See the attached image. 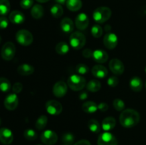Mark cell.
<instances>
[{
  "label": "cell",
  "mask_w": 146,
  "mask_h": 145,
  "mask_svg": "<svg viewBox=\"0 0 146 145\" xmlns=\"http://www.w3.org/2000/svg\"><path fill=\"white\" fill-rule=\"evenodd\" d=\"M119 121L121 125L124 127H133L139 122L140 115L135 109H126L120 115Z\"/></svg>",
  "instance_id": "obj_1"
},
{
  "label": "cell",
  "mask_w": 146,
  "mask_h": 145,
  "mask_svg": "<svg viewBox=\"0 0 146 145\" xmlns=\"http://www.w3.org/2000/svg\"><path fill=\"white\" fill-rule=\"evenodd\" d=\"M111 10L108 7H100L96 9L93 14V18L96 22L98 24H103L108 21L111 16Z\"/></svg>",
  "instance_id": "obj_2"
},
{
  "label": "cell",
  "mask_w": 146,
  "mask_h": 145,
  "mask_svg": "<svg viewBox=\"0 0 146 145\" xmlns=\"http://www.w3.org/2000/svg\"><path fill=\"white\" fill-rule=\"evenodd\" d=\"M67 83L72 90L79 91L86 85V81L80 75H72L68 78Z\"/></svg>",
  "instance_id": "obj_3"
},
{
  "label": "cell",
  "mask_w": 146,
  "mask_h": 145,
  "mask_svg": "<svg viewBox=\"0 0 146 145\" xmlns=\"http://www.w3.org/2000/svg\"><path fill=\"white\" fill-rule=\"evenodd\" d=\"M69 41L72 48L76 50H79L85 45L86 39L84 34L79 31H75L71 34Z\"/></svg>",
  "instance_id": "obj_4"
},
{
  "label": "cell",
  "mask_w": 146,
  "mask_h": 145,
  "mask_svg": "<svg viewBox=\"0 0 146 145\" xmlns=\"http://www.w3.org/2000/svg\"><path fill=\"white\" fill-rule=\"evenodd\" d=\"M16 40L21 45L27 46L32 44L34 37L30 31L25 29H21L16 34Z\"/></svg>",
  "instance_id": "obj_5"
},
{
  "label": "cell",
  "mask_w": 146,
  "mask_h": 145,
  "mask_svg": "<svg viewBox=\"0 0 146 145\" xmlns=\"http://www.w3.org/2000/svg\"><path fill=\"white\" fill-rule=\"evenodd\" d=\"M16 47L12 42H7L1 48V57L5 61H11L15 55Z\"/></svg>",
  "instance_id": "obj_6"
},
{
  "label": "cell",
  "mask_w": 146,
  "mask_h": 145,
  "mask_svg": "<svg viewBox=\"0 0 146 145\" xmlns=\"http://www.w3.org/2000/svg\"><path fill=\"white\" fill-rule=\"evenodd\" d=\"M47 112L51 115H58L62 112V105L58 101L51 100L47 101L45 105Z\"/></svg>",
  "instance_id": "obj_7"
},
{
  "label": "cell",
  "mask_w": 146,
  "mask_h": 145,
  "mask_svg": "<svg viewBox=\"0 0 146 145\" xmlns=\"http://www.w3.org/2000/svg\"><path fill=\"white\" fill-rule=\"evenodd\" d=\"M98 145H118V140L110 132H104L98 136Z\"/></svg>",
  "instance_id": "obj_8"
},
{
  "label": "cell",
  "mask_w": 146,
  "mask_h": 145,
  "mask_svg": "<svg viewBox=\"0 0 146 145\" xmlns=\"http://www.w3.org/2000/svg\"><path fill=\"white\" fill-rule=\"evenodd\" d=\"M41 140L46 145H54L58 140V136L56 133L52 130H46L41 134Z\"/></svg>",
  "instance_id": "obj_9"
},
{
  "label": "cell",
  "mask_w": 146,
  "mask_h": 145,
  "mask_svg": "<svg viewBox=\"0 0 146 145\" xmlns=\"http://www.w3.org/2000/svg\"><path fill=\"white\" fill-rule=\"evenodd\" d=\"M118 43V37L115 34L111 32L107 33L104 38V44L106 48L112 50L117 46Z\"/></svg>",
  "instance_id": "obj_10"
},
{
  "label": "cell",
  "mask_w": 146,
  "mask_h": 145,
  "mask_svg": "<svg viewBox=\"0 0 146 145\" xmlns=\"http://www.w3.org/2000/svg\"><path fill=\"white\" fill-rule=\"evenodd\" d=\"M67 90V84L64 81H58L54 85L53 93L56 98H62L66 94Z\"/></svg>",
  "instance_id": "obj_11"
},
{
  "label": "cell",
  "mask_w": 146,
  "mask_h": 145,
  "mask_svg": "<svg viewBox=\"0 0 146 145\" xmlns=\"http://www.w3.org/2000/svg\"><path fill=\"white\" fill-rule=\"evenodd\" d=\"M4 106L9 110H14L17 107L19 104V98L15 93L9 94L4 100Z\"/></svg>",
  "instance_id": "obj_12"
},
{
  "label": "cell",
  "mask_w": 146,
  "mask_h": 145,
  "mask_svg": "<svg viewBox=\"0 0 146 145\" xmlns=\"http://www.w3.org/2000/svg\"><path fill=\"white\" fill-rule=\"evenodd\" d=\"M109 68L115 75H121L124 71V65L121 61L117 58L112 59L109 63Z\"/></svg>",
  "instance_id": "obj_13"
},
{
  "label": "cell",
  "mask_w": 146,
  "mask_h": 145,
  "mask_svg": "<svg viewBox=\"0 0 146 145\" xmlns=\"http://www.w3.org/2000/svg\"><path fill=\"white\" fill-rule=\"evenodd\" d=\"M13 133L8 128L0 129V142L6 145L10 144L13 142Z\"/></svg>",
  "instance_id": "obj_14"
},
{
  "label": "cell",
  "mask_w": 146,
  "mask_h": 145,
  "mask_svg": "<svg viewBox=\"0 0 146 145\" xmlns=\"http://www.w3.org/2000/svg\"><path fill=\"white\" fill-rule=\"evenodd\" d=\"M76 26L79 30H85L89 24V18L84 13H81L77 16L75 21Z\"/></svg>",
  "instance_id": "obj_15"
},
{
  "label": "cell",
  "mask_w": 146,
  "mask_h": 145,
  "mask_svg": "<svg viewBox=\"0 0 146 145\" xmlns=\"http://www.w3.org/2000/svg\"><path fill=\"white\" fill-rule=\"evenodd\" d=\"M91 72L94 77L99 79L105 78L108 75V70L102 65H94L91 69Z\"/></svg>",
  "instance_id": "obj_16"
},
{
  "label": "cell",
  "mask_w": 146,
  "mask_h": 145,
  "mask_svg": "<svg viewBox=\"0 0 146 145\" xmlns=\"http://www.w3.org/2000/svg\"><path fill=\"white\" fill-rule=\"evenodd\" d=\"M9 18L11 23L15 24H21L25 21V16H24V14L21 11H17V10L10 13Z\"/></svg>",
  "instance_id": "obj_17"
},
{
  "label": "cell",
  "mask_w": 146,
  "mask_h": 145,
  "mask_svg": "<svg viewBox=\"0 0 146 145\" xmlns=\"http://www.w3.org/2000/svg\"><path fill=\"white\" fill-rule=\"evenodd\" d=\"M93 58L96 62L98 63H104L108 61V55L104 50L98 49L94 51Z\"/></svg>",
  "instance_id": "obj_18"
},
{
  "label": "cell",
  "mask_w": 146,
  "mask_h": 145,
  "mask_svg": "<svg viewBox=\"0 0 146 145\" xmlns=\"http://www.w3.org/2000/svg\"><path fill=\"white\" fill-rule=\"evenodd\" d=\"M60 26H61V30L66 34L71 33L74 31V22L70 18L66 17V18H63L61 21V24H60Z\"/></svg>",
  "instance_id": "obj_19"
},
{
  "label": "cell",
  "mask_w": 146,
  "mask_h": 145,
  "mask_svg": "<svg viewBox=\"0 0 146 145\" xmlns=\"http://www.w3.org/2000/svg\"><path fill=\"white\" fill-rule=\"evenodd\" d=\"M17 72L19 75L27 76V75H30L34 73V68L29 64H22L18 67Z\"/></svg>",
  "instance_id": "obj_20"
},
{
  "label": "cell",
  "mask_w": 146,
  "mask_h": 145,
  "mask_svg": "<svg viewBox=\"0 0 146 145\" xmlns=\"http://www.w3.org/2000/svg\"><path fill=\"white\" fill-rule=\"evenodd\" d=\"M143 85V81L139 77H133L130 80V88L134 92L141 91Z\"/></svg>",
  "instance_id": "obj_21"
},
{
  "label": "cell",
  "mask_w": 146,
  "mask_h": 145,
  "mask_svg": "<svg viewBox=\"0 0 146 145\" xmlns=\"http://www.w3.org/2000/svg\"><path fill=\"white\" fill-rule=\"evenodd\" d=\"M116 125V121L113 117H106L102 122V128L105 131H111L113 129Z\"/></svg>",
  "instance_id": "obj_22"
},
{
  "label": "cell",
  "mask_w": 146,
  "mask_h": 145,
  "mask_svg": "<svg viewBox=\"0 0 146 145\" xmlns=\"http://www.w3.org/2000/svg\"><path fill=\"white\" fill-rule=\"evenodd\" d=\"M82 109L86 113H94L98 109V105L93 101H86L83 104Z\"/></svg>",
  "instance_id": "obj_23"
},
{
  "label": "cell",
  "mask_w": 146,
  "mask_h": 145,
  "mask_svg": "<svg viewBox=\"0 0 146 145\" xmlns=\"http://www.w3.org/2000/svg\"><path fill=\"white\" fill-rule=\"evenodd\" d=\"M31 14L33 18L39 19L44 16V8L40 4H35L31 8Z\"/></svg>",
  "instance_id": "obj_24"
},
{
  "label": "cell",
  "mask_w": 146,
  "mask_h": 145,
  "mask_svg": "<svg viewBox=\"0 0 146 145\" xmlns=\"http://www.w3.org/2000/svg\"><path fill=\"white\" fill-rule=\"evenodd\" d=\"M66 4L67 8L71 11H77L82 7L81 0H67Z\"/></svg>",
  "instance_id": "obj_25"
},
{
  "label": "cell",
  "mask_w": 146,
  "mask_h": 145,
  "mask_svg": "<svg viewBox=\"0 0 146 145\" xmlns=\"http://www.w3.org/2000/svg\"><path fill=\"white\" fill-rule=\"evenodd\" d=\"M101 88V82L97 80H91L86 84V88L88 91L92 92H98Z\"/></svg>",
  "instance_id": "obj_26"
},
{
  "label": "cell",
  "mask_w": 146,
  "mask_h": 145,
  "mask_svg": "<svg viewBox=\"0 0 146 145\" xmlns=\"http://www.w3.org/2000/svg\"><path fill=\"white\" fill-rule=\"evenodd\" d=\"M51 14L54 18H60L61 16L63 15V13H64V9H63V7L61 4H54L51 7Z\"/></svg>",
  "instance_id": "obj_27"
},
{
  "label": "cell",
  "mask_w": 146,
  "mask_h": 145,
  "mask_svg": "<svg viewBox=\"0 0 146 145\" xmlns=\"http://www.w3.org/2000/svg\"><path fill=\"white\" fill-rule=\"evenodd\" d=\"M55 49L57 53L64 55L69 51V46L66 42H60L56 45Z\"/></svg>",
  "instance_id": "obj_28"
},
{
  "label": "cell",
  "mask_w": 146,
  "mask_h": 145,
  "mask_svg": "<svg viewBox=\"0 0 146 145\" xmlns=\"http://www.w3.org/2000/svg\"><path fill=\"white\" fill-rule=\"evenodd\" d=\"M10 3L9 0H0V15L5 16L10 11Z\"/></svg>",
  "instance_id": "obj_29"
},
{
  "label": "cell",
  "mask_w": 146,
  "mask_h": 145,
  "mask_svg": "<svg viewBox=\"0 0 146 145\" xmlns=\"http://www.w3.org/2000/svg\"><path fill=\"white\" fill-rule=\"evenodd\" d=\"M48 122V118L46 115H41L36 122L35 127L38 130H42L46 127Z\"/></svg>",
  "instance_id": "obj_30"
},
{
  "label": "cell",
  "mask_w": 146,
  "mask_h": 145,
  "mask_svg": "<svg viewBox=\"0 0 146 145\" xmlns=\"http://www.w3.org/2000/svg\"><path fill=\"white\" fill-rule=\"evenodd\" d=\"M88 129L94 133H98L101 131V125L99 122L96 119H90L88 122Z\"/></svg>",
  "instance_id": "obj_31"
},
{
  "label": "cell",
  "mask_w": 146,
  "mask_h": 145,
  "mask_svg": "<svg viewBox=\"0 0 146 145\" xmlns=\"http://www.w3.org/2000/svg\"><path fill=\"white\" fill-rule=\"evenodd\" d=\"M11 89V83L6 78H0V90L7 92Z\"/></svg>",
  "instance_id": "obj_32"
},
{
  "label": "cell",
  "mask_w": 146,
  "mask_h": 145,
  "mask_svg": "<svg viewBox=\"0 0 146 145\" xmlns=\"http://www.w3.org/2000/svg\"><path fill=\"white\" fill-rule=\"evenodd\" d=\"M75 140V137H74V134L71 133H65L62 135L61 136V141L64 144L66 145H71L74 142Z\"/></svg>",
  "instance_id": "obj_33"
},
{
  "label": "cell",
  "mask_w": 146,
  "mask_h": 145,
  "mask_svg": "<svg viewBox=\"0 0 146 145\" xmlns=\"http://www.w3.org/2000/svg\"><path fill=\"white\" fill-rule=\"evenodd\" d=\"M24 136L28 141H34L36 139L38 135H37L36 132L33 130L32 129H27L24 131Z\"/></svg>",
  "instance_id": "obj_34"
},
{
  "label": "cell",
  "mask_w": 146,
  "mask_h": 145,
  "mask_svg": "<svg viewBox=\"0 0 146 145\" xmlns=\"http://www.w3.org/2000/svg\"><path fill=\"white\" fill-rule=\"evenodd\" d=\"M91 34L95 38H100L103 34V28L99 25H94L91 28Z\"/></svg>",
  "instance_id": "obj_35"
},
{
  "label": "cell",
  "mask_w": 146,
  "mask_h": 145,
  "mask_svg": "<svg viewBox=\"0 0 146 145\" xmlns=\"http://www.w3.org/2000/svg\"><path fill=\"white\" fill-rule=\"evenodd\" d=\"M113 107L116 109L117 111H122L125 108V103L121 99H115L113 102Z\"/></svg>",
  "instance_id": "obj_36"
},
{
  "label": "cell",
  "mask_w": 146,
  "mask_h": 145,
  "mask_svg": "<svg viewBox=\"0 0 146 145\" xmlns=\"http://www.w3.org/2000/svg\"><path fill=\"white\" fill-rule=\"evenodd\" d=\"M76 69L77 72H78L81 75H84V74H86L87 72H88L89 71V68L85 64L80 63L78 65H76Z\"/></svg>",
  "instance_id": "obj_37"
},
{
  "label": "cell",
  "mask_w": 146,
  "mask_h": 145,
  "mask_svg": "<svg viewBox=\"0 0 146 145\" xmlns=\"http://www.w3.org/2000/svg\"><path fill=\"white\" fill-rule=\"evenodd\" d=\"M33 4H34V0H21L20 1V6L24 9L31 8V7H33Z\"/></svg>",
  "instance_id": "obj_38"
},
{
  "label": "cell",
  "mask_w": 146,
  "mask_h": 145,
  "mask_svg": "<svg viewBox=\"0 0 146 145\" xmlns=\"http://www.w3.org/2000/svg\"><path fill=\"white\" fill-rule=\"evenodd\" d=\"M118 82H119V80L117 77L115 76H111L107 80V83L109 86L111 87H115L118 85Z\"/></svg>",
  "instance_id": "obj_39"
},
{
  "label": "cell",
  "mask_w": 146,
  "mask_h": 145,
  "mask_svg": "<svg viewBox=\"0 0 146 145\" xmlns=\"http://www.w3.org/2000/svg\"><path fill=\"white\" fill-rule=\"evenodd\" d=\"M9 25V21L7 17L2 16L0 17V29H4L7 28Z\"/></svg>",
  "instance_id": "obj_40"
},
{
  "label": "cell",
  "mask_w": 146,
  "mask_h": 145,
  "mask_svg": "<svg viewBox=\"0 0 146 145\" xmlns=\"http://www.w3.org/2000/svg\"><path fill=\"white\" fill-rule=\"evenodd\" d=\"M22 89H23V85L21 82H15L12 87V90L15 94L21 92V90H22Z\"/></svg>",
  "instance_id": "obj_41"
},
{
  "label": "cell",
  "mask_w": 146,
  "mask_h": 145,
  "mask_svg": "<svg viewBox=\"0 0 146 145\" xmlns=\"http://www.w3.org/2000/svg\"><path fill=\"white\" fill-rule=\"evenodd\" d=\"M93 53L92 51H91V49H89V48H86V49L84 50L82 52V54L83 55H84V57H85V58H91V57H93Z\"/></svg>",
  "instance_id": "obj_42"
},
{
  "label": "cell",
  "mask_w": 146,
  "mask_h": 145,
  "mask_svg": "<svg viewBox=\"0 0 146 145\" xmlns=\"http://www.w3.org/2000/svg\"><path fill=\"white\" fill-rule=\"evenodd\" d=\"M98 109L102 112H106L108 109V105L105 102H101L98 105Z\"/></svg>",
  "instance_id": "obj_43"
},
{
  "label": "cell",
  "mask_w": 146,
  "mask_h": 145,
  "mask_svg": "<svg viewBox=\"0 0 146 145\" xmlns=\"http://www.w3.org/2000/svg\"><path fill=\"white\" fill-rule=\"evenodd\" d=\"M74 145H91V144L89 142V141L86 140V139H82V140L78 141V142H77L76 143L74 144Z\"/></svg>",
  "instance_id": "obj_44"
},
{
  "label": "cell",
  "mask_w": 146,
  "mask_h": 145,
  "mask_svg": "<svg viewBox=\"0 0 146 145\" xmlns=\"http://www.w3.org/2000/svg\"><path fill=\"white\" fill-rule=\"evenodd\" d=\"M87 97L88 96H87L86 92H82V93L79 95V98L81 100H84L86 99Z\"/></svg>",
  "instance_id": "obj_45"
},
{
  "label": "cell",
  "mask_w": 146,
  "mask_h": 145,
  "mask_svg": "<svg viewBox=\"0 0 146 145\" xmlns=\"http://www.w3.org/2000/svg\"><path fill=\"white\" fill-rule=\"evenodd\" d=\"M55 1L59 4H65V3H66L67 0H55Z\"/></svg>",
  "instance_id": "obj_46"
},
{
  "label": "cell",
  "mask_w": 146,
  "mask_h": 145,
  "mask_svg": "<svg viewBox=\"0 0 146 145\" xmlns=\"http://www.w3.org/2000/svg\"><path fill=\"white\" fill-rule=\"evenodd\" d=\"M105 30H106V31L107 33L110 32V31H111V26H110V25H106V26Z\"/></svg>",
  "instance_id": "obj_47"
},
{
  "label": "cell",
  "mask_w": 146,
  "mask_h": 145,
  "mask_svg": "<svg viewBox=\"0 0 146 145\" xmlns=\"http://www.w3.org/2000/svg\"><path fill=\"white\" fill-rule=\"evenodd\" d=\"M36 1L40 3H45V2H47V1H48L49 0H36Z\"/></svg>",
  "instance_id": "obj_48"
},
{
  "label": "cell",
  "mask_w": 146,
  "mask_h": 145,
  "mask_svg": "<svg viewBox=\"0 0 146 145\" xmlns=\"http://www.w3.org/2000/svg\"><path fill=\"white\" fill-rule=\"evenodd\" d=\"M1 41H2V39H1V37L0 36V44H1Z\"/></svg>",
  "instance_id": "obj_49"
},
{
  "label": "cell",
  "mask_w": 146,
  "mask_h": 145,
  "mask_svg": "<svg viewBox=\"0 0 146 145\" xmlns=\"http://www.w3.org/2000/svg\"><path fill=\"white\" fill-rule=\"evenodd\" d=\"M145 72H146V67H145Z\"/></svg>",
  "instance_id": "obj_50"
},
{
  "label": "cell",
  "mask_w": 146,
  "mask_h": 145,
  "mask_svg": "<svg viewBox=\"0 0 146 145\" xmlns=\"http://www.w3.org/2000/svg\"><path fill=\"white\" fill-rule=\"evenodd\" d=\"M0 125H1V119H0Z\"/></svg>",
  "instance_id": "obj_51"
},
{
  "label": "cell",
  "mask_w": 146,
  "mask_h": 145,
  "mask_svg": "<svg viewBox=\"0 0 146 145\" xmlns=\"http://www.w3.org/2000/svg\"><path fill=\"white\" fill-rule=\"evenodd\" d=\"M145 88H146V82H145Z\"/></svg>",
  "instance_id": "obj_52"
},
{
  "label": "cell",
  "mask_w": 146,
  "mask_h": 145,
  "mask_svg": "<svg viewBox=\"0 0 146 145\" xmlns=\"http://www.w3.org/2000/svg\"><path fill=\"white\" fill-rule=\"evenodd\" d=\"M64 145H66V144H64Z\"/></svg>",
  "instance_id": "obj_53"
},
{
  "label": "cell",
  "mask_w": 146,
  "mask_h": 145,
  "mask_svg": "<svg viewBox=\"0 0 146 145\" xmlns=\"http://www.w3.org/2000/svg\"><path fill=\"white\" fill-rule=\"evenodd\" d=\"M38 145H41V144H38Z\"/></svg>",
  "instance_id": "obj_54"
}]
</instances>
